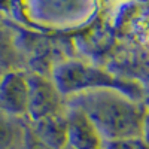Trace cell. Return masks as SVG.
Here are the masks:
<instances>
[{
	"instance_id": "1",
	"label": "cell",
	"mask_w": 149,
	"mask_h": 149,
	"mask_svg": "<svg viewBox=\"0 0 149 149\" xmlns=\"http://www.w3.org/2000/svg\"><path fill=\"white\" fill-rule=\"evenodd\" d=\"M66 104L81 110L91 121L103 142L142 137L146 107L140 100L115 88L84 91L66 98Z\"/></svg>"
},
{
	"instance_id": "2",
	"label": "cell",
	"mask_w": 149,
	"mask_h": 149,
	"mask_svg": "<svg viewBox=\"0 0 149 149\" xmlns=\"http://www.w3.org/2000/svg\"><path fill=\"white\" fill-rule=\"evenodd\" d=\"M52 81L64 98L84 91L115 88L140 100V86L137 84L115 78L103 69L85 64L78 60H70L58 64L52 72Z\"/></svg>"
},
{
	"instance_id": "3",
	"label": "cell",
	"mask_w": 149,
	"mask_h": 149,
	"mask_svg": "<svg viewBox=\"0 0 149 149\" xmlns=\"http://www.w3.org/2000/svg\"><path fill=\"white\" fill-rule=\"evenodd\" d=\"M29 81V124L45 121L66 115V98L61 95L52 78H46L39 73L27 74Z\"/></svg>"
},
{
	"instance_id": "4",
	"label": "cell",
	"mask_w": 149,
	"mask_h": 149,
	"mask_svg": "<svg viewBox=\"0 0 149 149\" xmlns=\"http://www.w3.org/2000/svg\"><path fill=\"white\" fill-rule=\"evenodd\" d=\"M29 81L27 74L19 70H10L0 78V110L19 118L27 116Z\"/></svg>"
},
{
	"instance_id": "5",
	"label": "cell",
	"mask_w": 149,
	"mask_h": 149,
	"mask_svg": "<svg viewBox=\"0 0 149 149\" xmlns=\"http://www.w3.org/2000/svg\"><path fill=\"white\" fill-rule=\"evenodd\" d=\"M66 149H103V139L81 110L67 106L66 112Z\"/></svg>"
},
{
	"instance_id": "6",
	"label": "cell",
	"mask_w": 149,
	"mask_h": 149,
	"mask_svg": "<svg viewBox=\"0 0 149 149\" xmlns=\"http://www.w3.org/2000/svg\"><path fill=\"white\" fill-rule=\"evenodd\" d=\"M29 137V122L0 110V149H24Z\"/></svg>"
},
{
	"instance_id": "7",
	"label": "cell",
	"mask_w": 149,
	"mask_h": 149,
	"mask_svg": "<svg viewBox=\"0 0 149 149\" xmlns=\"http://www.w3.org/2000/svg\"><path fill=\"white\" fill-rule=\"evenodd\" d=\"M103 149H149V143L143 140V137L124 139V140L104 142Z\"/></svg>"
},
{
	"instance_id": "8",
	"label": "cell",
	"mask_w": 149,
	"mask_h": 149,
	"mask_svg": "<svg viewBox=\"0 0 149 149\" xmlns=\"http://www.w3.org/2000/svg\"><path fill=\"white\" fill-rule=\"evenodd\" d=\"M24 149H51L48 145H45L37 136L30 130V125H29V137H27V143H26V148Z\"/></svg>"
},
{
	"instance_id": "9",
	"label": "cell",
	"mask_w": 149,
	"mask_h": 149,
	"mask_svg": "<svg viewBox=\"0 0 149 149\" xmlns=\"http://www.w3.org/2000/svg\"><path fill=\"white\" fill-rule=\"evenodd\" d=\"M9 57L10 54H8V48L3 46V43H0V78H3L9 70Z\"/></svg>"
}]
</instances>
